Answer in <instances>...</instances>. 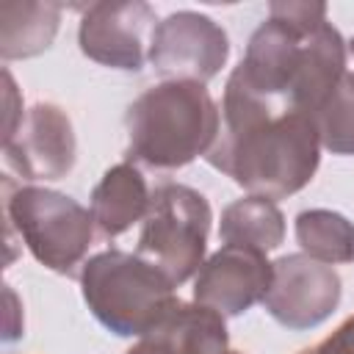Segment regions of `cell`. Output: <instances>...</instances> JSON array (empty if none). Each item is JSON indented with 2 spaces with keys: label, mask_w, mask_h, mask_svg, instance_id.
<instances>
[{
  "label": "cell",
  "mask_w": 354,
  "mask_h": 354,
  "mask_svg": "<svg viewBox=\"0 0 354 354\" xmlns=\"http://www.w3.org/2000/svg\"><path fill=\"white\" fill-rule=\"evenodd\" d=\"M321 147L332 155H354V72H346L313 113Z\"/></svg>",
  "instance_id": "e0dca14e"
},
{
  "label": "cell",
  "mask_w": 354,
  "mask_h": 354,
  "mask_svg": "<svg viewBox=\"0 0 354 354\" xmlns=\"http://www.w3.org/2000/svg\"><path fill=\"white\" fill-rule=\"evenodd\" d=\"M61 25V6L33 0H0V55L3 61L44 53Z\"/></svg>",
  "instance_id": "5bb4252c"
},
{
  "label": "cell",
  "mask_w": 354,
  "mask_h": 354,
  "mask_svg": "<svg viewBox=\"0 0 354 354\" xmlns=\"http://www.w3.org/2000/svg\"><path fill=\"white\" fill-rule=\"evenodd\" d=\"M124 127L130 160L149 169H180L210 152L221 113L202 83L166 80L133 100Z\"/></svg>",
  "instance_id": "3957f363"
},
{
  "label": "cell",
  "mask_w": 354,
  "mask_h": 354,
  "mask_svg": "<svg viewBox=\"0 0 354 354\" xmlns=\"http://www.w3.org/2000/svg\"><path fill=\"white\" fill-rule=\"evenodd\" d=\"M218 238L230 246H246L266 254L285 241V216L274 199L243 196L224 207Z\"/></svg>",
  "instance_id": "9a60e30c"
},
{
  "label": "cell",
  "mask_w": 354,
  "mask_h": 354,
  "mask_svg": "<svg viewBox=\"0 0 354 354\" xmlns=\"http://www.w3.org/2000/svg\"><path fill=\"white\" fill-rule=\"evenodd\" d=\"M299 354H354V315H348L335 332H329L315 346L301 348Z\"/></svg>",
  "instance_id": "ac0fdd59"
},
{
  "label": "cell",
  "mask_w": 354,
  "mask_h": 354,
  "mask_svg": "<svg viewBox=\"0 0 354 354\" xmlns=\"http://www.w3.org/2000/svg\"><path fill=\"white\" fill-rule=\"evenodd\" d=\"M155 22L152 6L141 0H119V3H91L83 11L77 41L86 58L138 72L147 61V30Z\"/></svg>",
  "instance_id": "9c48e42d"
},
{
  "label": "cell",
  "mask_w": 354,
  "mask_h": 354,
  "mask_svg": "<svg viewBox=\"0 0 354 354\" xmlns=\"http://www.w3.org/2000/svg\"><path fill=\"white\" fill-rule=\"evenodd\" d=\"M3 88H6V127H3V144L19 130L22 124V100H19V91L14 86V77L8 69H3Z\"/></svg>",
  "instance_id": "d6986e66"
},
{
  "label": "cell",
  "mask_w": 354,
  "mask_h": 354,
  "mask_svg": "<svg viewBox=\"0 0 354 354\" xmlns=\"http://www.w3.org/2000/svg\"><path fill=\"white\" fill-rule=\"evenodd\" d=\"M80 290L91 315L119 337H141L180 304L166 274L119 249L83 263Z\"/></svg>",
  "instance_id": "277c9868"
},
{
  "label": "cell",
  "mask_w": 354,
  "mask_h": 354,
  "mask_svg": "<svg viewBox=\"0 0 354 354\" xmlns=\"http://www.w3.org/2000/svg\"><path fill=\"white\" fill-rule=\"evenodd\" d=\"M205 158L249 196L285 199L315 177L321 138L313 113L277 108L230 75L221 130Z\"/></svg>",
  "instance_id": "6da1fadb"
},
{
  "label": "cell",
  "mask_w": 354,
  "mask_h": 354,
  "mask_svg": "<svg viewBox=\"0 0 354 354\" xmlns=\"http://www.w3.org/2000/svg\"><path fill=\"white\" fill-rule=\"evenodd\" d=\"M230 55L224 28L196 11H174L149 33V64L166 80L207 83L221 72Z\"/></svg>",
  "instance_id": "52a82bcc"
},
{
  "label": "cell",
  "mask_w": 354,
  "mask_h": 354,
  "mask_svg": "<svg viewBox=\"0 0 354 354\" xmlns=\"http://www.w3.org/2000/svg\"><path fill=\"white\" fill-rule=\"evenodd\" d=\"M149 188L144 174L133 163H116L111 166L97 188L91 191V218L100 235L116 238L127 232L133 224L144 221L149 210Z\"/></svg>",
  "instance_id": "4fadbf2b"
},
{
  "label": "cell",
  "mask_w": 354,
  "mask_h": 354,
  "mask_svg": "<svg viewBox=\"0 0 354 354\" xmlns=\"http://www.w3.org/2000/svg\"><path fill=\"white\" fill-rule=\"evenodd\" d=\"M271 279L274 263H268L263 252L224 243L202 263L194 279V301L218 315H241L266 299Z\"/></svg>",
  "instance_id": "8fae6325"
},
{
  "label": "cell",
  "mask_w": 354,
  "mask_h": 354,
  "mask_svg": "<svg viewBox=\"0 0 354 354\" xmlns=\"http://www.w3.org/2000/svg\"><path fill=\"white\" fill-rule=\"evenodd\" d=\"M77 155L72 119L53 102H36L19 130L3 144L6 163L22 180H61Z\"/></svg>",
  "instance_id": "30bf717a"
},
{
  "label": "cell",
  "mask_w": 354,
  "mask_h": 354,
  "mask_svg": "<svg viewBox=\"0 0 354 354\" xmlns=\"http://www.w3.org/2000/svg\"><path fill=\"white\" fill-rule=\"evenodd\" d=\"M210 221V205L196 188L163 183L152 191L136 254L166 274L177 288L199 274L205 263Z\"/></svg>",
  "instance_id": "8992f818"
},
{
  "label": "cell",
  "mask_w": 354,
  "mask_h": 354,
  "mask_svg": "<svg viewBox=\"0 0 354 354\" xmlns=\"http://www.w3.org/2000/svg\"><path fill=\"white\" fill-rule=\"evenodd\" d=\"M227 354H241V351H227Z\"/></svg>",
  "instance_id": "44dd1931"
},
{
  "label": "cell",
  "mask_w": 354,
  "mask_h": 354,
  "mask_svg": "<svg viewBox=\"0 0 354 354\" xmlns=\"http://www.w3.org/2000/svg\"><path fill=\"white\" fill-rule=\"evenodd\" d=\"M351 53H354V41H351Z\"/></svg>",
  "instance_id": "7402d4cb"
},
{
  "label": "cell",
  "mask_w": 354,
  "mask_h": 354,
  "mask_svg": "<svg viewBox=\"0 0 354 354\" xmlns=\"http://www.w3.org/2000/svg\"><path fill=\"white\" fill-rule=\"evenodd\" d=\"M3 207L8 230H17L44 268L66 277L77 274L94 241L91 210L61 191L14 185L8 177H3Z\"/></svg>",
  "instance_id": "5b68a950"
},
{
  "label": "cell",
  "mask_w": 354,
  "mask_h": 354,
  "mask_svg": "<svg viewBox=\"0 0 354 354\" xmlns=\"http://www.w3.org/2000/svg\"><path fill=\"white\" fill-rule=\"evenodd\" d=\"M296 241L318 263H354V224L335 210H301L296 216Z\"/></svg>",
  "instance_id": "2e32d148"
},
{
  "label": "cell",
  "mask_w": 354,
  "mask_h": 354,
  "mask_svg": "<svg viewBox=\"0 0 354 354\" xmlns=\"http://www.w3.org/2000/svg\"><path fill=\"white\" fill-rule=\"evenodd\" d=\"M124 354H227L224 315L196 301H180Z\"/></svg>",
  "instance_id": "7c38bea8"
},
{
  "label": "cell",
  "mask_w": 354,
  "mask_h": 354,
  "mask_svg": "<svg viewBox=\"0 0 354 354\" xmlns=\"http://www.w3.org/2000/svg\"><path fill=\"white\" fill-rule=\"evenodd\" d=\"M340 293V277L332 266L296 252L274 263V279L263 304L277 324L288 329H313L337 310Z\"/></svg>",
  "instance_id": "ba28073f"
},
{
  "label": "cell",
  "mask_w": 354,
  "mask_h": 354,
  "mask_svg": "<svg viewBox=\"0 0 354 354\" xmlns=\"http://www.w3.org/2000/svg\"><path fill=\"white\" fill-rule=\"evenodd\" d=\"M3 296H6V332H3V340L11 343V340H17L22 335V329L14 324V318L19 315V304H17V296H14V290L8 285L3 288Z\"/></svg>",
  "instance_id": "ffe728a7"
},
{
  "label": "cell",
  "mask_w": 354,
  "mask_h": 354,
  "mask_svg": "<svg viewBox=\"0 0 354 354\" xmlns=\"http://www.w3.org/2000/svg\"><path fill=\"white\" fill-rule=\"evenodd\" d=\"M232 75L277 108L315 113L346 75V44L326 22V3H271Z\"/></svg>",
  "instance_id": "7a4b0ae2"
}]
</instances>
